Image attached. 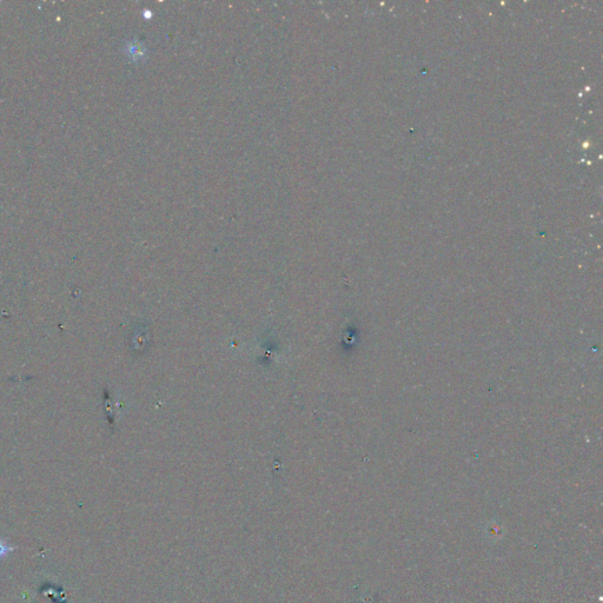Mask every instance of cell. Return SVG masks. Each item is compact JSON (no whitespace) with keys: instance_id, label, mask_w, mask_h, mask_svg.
Listing matches in <instances>:
<instances>
[{"instance_id":"6da1fadb","label":"cell","mask_w":603,"mask_h":603,"mask_svg":"<svg viewBox=\"0 0 603 603\" xmlns=\"http://www.w3.org/2000/svg\"><path fill=\"white\" fill-rule=\"evenodd\" d=\"M7 550H9V549H7L6 547H4L2 542H0V556H3L4 554H5V552H6Z\"/></svg>"}]
</instances>
